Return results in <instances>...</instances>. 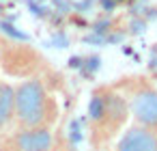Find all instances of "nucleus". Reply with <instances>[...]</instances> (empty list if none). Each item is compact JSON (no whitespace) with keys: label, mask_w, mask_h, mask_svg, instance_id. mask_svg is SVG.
<instances>
[{"label":"nucleus","mask_w":157,"mask_h":151,"mask_svg":"<svg viewBox=\"0 0 157 151\" xmlns=\"http://www.w3.org/2000/svg\"><path fill=\"white\" fill-rule=\"evenodd\" d=\"M15 119L20 127H50L58 117L56 99L41 78H30L13 86Z\"/></svg>","instance_id":"1"},{"label":"nucleus","mask_w":157,"mask_h":151,"mask_svg":"<svg viewBox=\"0 0 157 151\" xmlns=\"http://www.w3.org/2000/svg\"><path fill=\"white\" fill-rule=\"evenodd\" d=\"M0 147L5 151H52L54 134L50 127H20Z\"/></svg>","instance_id":"2"},{"label":"nucleus","mask_w":157,"mask_h":151,"mask_svg":"<svg viewBox=\"0 0 157 151\" xmlns=\"http://www.w3.org/2000/svg\"><path fill=\"white\" fill-rule=\"evenodd\" d=\"M125 119H127V101H125V97L118 95V93H112V91H110V95H108V110H105V117H103V121H101L99 125L93 127L95 145H99V142L112 138V136L123 127Z\"/></svg>","instance_id":"3"},{"label":"nucleus","mask_w":157,"mask_h":151,"mask_svg":"<svg viewBox=\"0 0 157 151\" xmlns=\"http://www.w3.org/2000/svg\"><path fill=\"white\" fill-rule=\"evenodd\" d=\"M131 114L136 123L157 132V91L153 86H138L131 93Z\"/></svg>","instance_id":"4"},{"label":"nucleus","mask_w":157,"mask_h":151,"mask_svg":"<svg viewBox=\"0 0 157 151\" xmlns=\"http://www.w3.org/2000/svg\"><path fill=\"white\" fill-rule=\"evenodd\" d=\"M114 151H157V132L136 123L123 132Z\"/></svg>","instance_id":"5"},{"label":"nucleus","mask_w":157,"mask_h":151,"mask_svg":"<svg viewBox=\"0 0 157 151\" xmlns=\"http://www.w3.org/2000/svg\"><path fill=\"white\" fill-rule=\"evenodd\" d=\"M33 56H35V52L28 46H22V43L20 46H11L9 43L7 52L2 54V67L9 74H13V76H26V74L33 71V67L26 65V58H33Z\"/></svg>","instance_id":"6"},{"label":"nucleus","mask_w":157,"mask_h":151,"mask_svg":"<svg viewBox=\"0 0 157 151\" xmlns=\"http://www.w3.org/2000/svg\"><path fill=\"white\" fill-rule=\"evenodd\" d=\"M13 119H15V95L13 86L5 82V89L0 93V132H5Z\"/></svg>","instance_id":"7"},{"label":"nucleus","mask_w":157,"mask_h":151,"mask_svg":"<svg viewBox=\"0 0 157 151\" xmlns=\"http://www.w3.org/2000/svg\"><path fill=\"white\" fill-rule=\"evenodd\" d=\"M108 95H110V89H97L93 95H90V101H88V119H90V125H99L105 117V110H108Z\"/></svg>","instance_id":"8"},{"label":"nucleus","mask_w":157,"mask_h":151,"mask_svg":"<svg viewBox=\"0 0 157 151\" xmlns=\"http://www.w3.org/2000/svg\"><path fill=\"white\" fill-rule=\"evenodd\" d=\"M0 30H2L9 39H13V41H20V43H28V41H30V37H28L26 33L17 30V28L13 26V22H9V20H2V22H0Z\"/></svg>","instance_id":"9"},{"label":"nucleus","mask_w":157,"mask_h":151,"mask_svg":"<svg viewBox=\"0 0 157 151\" xmlns=\"http://www.w3.org/2000/svg\"><path fill=\"white\" fill-rule=\"evenodd\" d=\"M99 67H101V56L99 54H90V56H84V63H82L80 71H82L84 78H93Z\"/></svg>","instance_id":"10"},{"label":"nucleus","mask_w":157,"mask_h":151,"mask_svg":"<svg viewBox=\"0 0 157 151\" xmlns=\"http://www.w3.org/2000/svg\"><path fill=\"white\" fill-rule=\"evenodd\" d=\"M28 9H30V13H33L35 18H43V20H45V18H50V13H52L48 7H43V5H37L35 0H28Z\"/></svg>","instance_id":"11"},{"label":"nucleus","mask_w":157,"mask_h":151,"mask_svg":"<svg viewBox=\"0 0 157 151\" xmlns=\"http://www.w3.org/2000/svg\"><path fill=\"white\" fill-rule=\"evenodd\" d=\"M90 30L97 35H108V33H112V20H97L90 26Z\"/></svg>","instance_id":"12"},{"label":"nucleus","mask_w":157,"mask_h":151,"mask_svg":"<svg viewBox=\"0 0 157 151\" xmlns=\"http://www.w3.org/2000/svg\"><path fill=\"white\" fill-rule=\"evenodd\" d=\"M129 33L131 35H140V33H144V28H146V20H142V18H133L131 20V24H129Z\"/></svg>","instance_id":"13"},{"label":"nucleus","mask_w":157,"mask_h":151,"mask_svg":"<svg viewBox=\"0 0 157 151\" xmlns=\"http://www.w3.org/2000/svg\"><path fill=\"white\" fill-rule=\"evenodd\" d=\"M69 138H71V142H80V140H82L80 121H71V125H69Z\"/></svg>","instance_id":"14"},{"label":"nucleus","mask_w":157,"mask_h":151,"mask_svg":"<svg viewBox=\"0 0 157 151\" xmlns=\"http://www.w3.org/2000/svg\"><path fill=\"white\" fill-rule=\"evenodd\" d=\"M52 43H56L58 48H67V46H69V37H67L63 30H56L54 37H52Z\"/></svg>","instance_id":"15"},{"label":"nucleus","mask_w":157,"mask_h":151,"mask_svg":"<svg viewBox=\"0 0 157 151\" xmlns=\"http://www.w3.org/2000/svg\"><path fill=\"white\" fill-rule=\"evenodd\" d=\"M99 5H101V9H103L105 13H112L118 2H116V0H99Z\"/></svg>","instance_id":"16"},{"label":"nucleus","mask_w":157,"mask_h":151,"mask_svg":"<svg viewBox=\"0 0 157 151\" xmlns=\"http://www.w3.org/2000/svg\"><path fill=\"white\" fill-rule=\"evenodd\" d=\"M90 7H93V0H82V2H73V9H75V11H80V13L88 11Z\"/></svg>","instance_id":"17"},{"label":"nucleus","mask_w":157,"mask_h":151,"mask_svg":"<svg viewBox=\"0 0 157 151\" xmlns=\"http://www.w3.org/2000/svg\"><path fill=\"white\" fill-rule=\"evenodd\" d=\"M82 63H84V56H71L67 65H69L71 69H78V71H80V69H82Z\"/></svg>","instance_id":"18"},{"label":"nucleus","mask_w":157,"mask_h":151,"mask_svg":"<svg viewBox=\"0 0 157 151\" xmlns=\"http://www.w3.org/2000/svg\"><path fill=\"white\" fill-rule=\"evenodd\" d=\"M151 69H157V54L151 58Z\"/></svg>","instance_id":"19"},{"label":"nucleus","mask_w":157,"mask_h":151,"mask_svg":"<svg viewBox=\"0 0 157 151\" xmlns=\"http://www.w3.org/2000/svg\"><path fill=\"white\" fill-rule=\"evenodd\" d=\"M2 89H5V82H0V93H2Z\"/></svg>","instance_id":"20"},{"label":"nucleus","mask_w":157,"mask_h":151,"mask_svg":"<svg viewBox=\"0 0 157 151\" xmlns=\"http://www.w3.org/2000/svg\"><path fill=\"white\" fill-rule=\"evenodd\" d=\"M2 11H5V9H2V5H0V13H2Z\"/></svg>","instance_id":"21"},{"label":"nucleus","mask_w":157,"mask_h":151,"mask_svg":"<svg viewBox=\"0 0 157 151\" xmlns=\"http://www.w3.org/2000/svg\"><path fill=\"white\" fill-rule=\"evenodd\" d=\"M116 2H123V0H116Z\"/></svg>","instance_id":"22"}]
</instances>
